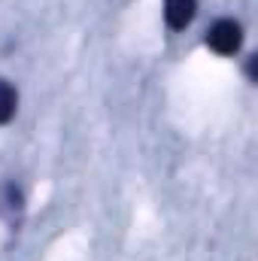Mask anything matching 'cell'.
<instances>
[{"instance_id": "obj_1", "label": "cell", "mask_w": 258, "mask_h": 261, "mask_svg": "<svg viewBox=\"0 0 258 261\" xmlns=\"http://www.w3.org/2000/svg\"><path fill=\"white\" fill-rule=\"evenodd\" d=\"M243 43V28L234 18H219L210 31H207V46L219 55H234Z\"/></svg>"}, {"instance_id": "obj_2", "label": "cell", "mask_w": 258, "mask_h": 261, "mask_svg": "<svg viewBox=\"0 0 258 261\" xmlns=\"http://www.w3.org/2000/svg\"><path fill=\"white\" fill-rule=\"evenodd\" d=\"M197 12V0H164V21L173 31H186Z\"/></svg>"}, {"instance_id": "obj_3", "label": "cell", "mask_w": 258, "mask_h": 261, "mask_svg": "<svg viewBox=\"0 0 258 261\" xmlns=\"http://www.w3.org/2000/svg\"><path fill=\"white\" fill-rule=\"evenodd\" d=\"M15 110H18V91L12 88V82L0 79V125L12 122Z\"/></svg>"}]
</instances>
